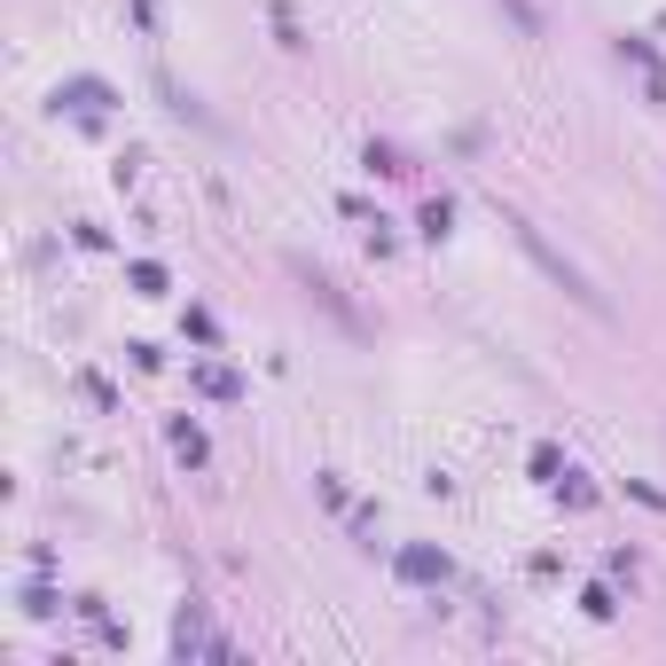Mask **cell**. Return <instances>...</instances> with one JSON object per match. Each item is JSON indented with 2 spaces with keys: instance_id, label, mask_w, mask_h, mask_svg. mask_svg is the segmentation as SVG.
I'll list each match as a JSON object with an SVG mask.
<instances>
[{
  "instance_id": "cell-1",
  "label": "cell",
  "mask_w": 666,
  "mask_h": 666,
  "mask_svg": "<svg viewBox=\"0 0 666 666\" xmlns=\"http://www.w3.org/2000/svg\"><path fill=\"white\" fill-rule=\"evenodd\" d=\"M502 227L517 235V244H526V259H534V267H541V274L557 282V291H564V299H573V306H588V314H611V299H604V291H596V282H588V274H581L573 259H564V252L549 244V235H541L534 220H517V212H502Z\"/></svg>"
},
{
  "instance_id": "cell-2",
  "label": "cell",
  "mask_w": 666,
  "mask_h": 666,
  "mask_svg": "<svg viewBox=\"0 0 666 666\" xmlns=\"http://www.w3.org/2000/svg\"><path fill=\"white\" fill-rule=\"evenodd\" d=\"M400 573H408V581H447V557L423 549V541H408V549H400Z\"/></svg>"
},
{
  "instance_id": "cell-3",
  "label": "cell",
  "mask_w": 666,
  "mask_h": 666,
  "mask_svg": "<svg viewBox=\"0 0 666 666\" xmlns=\"http://www.w3.org/2000/svg\"><path fill=\"white\" fill-rule=\"evenodd\" d=\"M71 103H79V110H103V103H110V86H103V79H79V86H71Z\"/></svg>"
},
{
  "instance_id": "cell-4",
  "label": "cell",
  "mask_w": 666,
  "mask_h": 666,
  "mask_svg": "<svg viewBox=\"0 0 666 666\" xmlns=\"http://www.w3.org/2000/svg\"><path fill=\"white\" fill-rule=\"evenodd\" d=\"M173 447H180L188 463H205V432H197V423H173Z\"/></svg>"
},
{
  "instance_id": "cell-5",
  "label": "cell",
  "mask_w": 666,
  "mask_h": 666,
  "mask_svg": "<svg viewBox=\"0 0 666 666\" xmlns=\"http://www.w3.org/2000/svg\"><path fill=\"white\" fill-rule=\"evenodd\" d=\"M447 220H455V212H447V197H440V205H423V235H432V244L447 235Z\"/></svg>"
},
{
  "instance_id": "cell-6",
  "label": "cell",
  "mask_w": 666,
  "mask_h": 666,
  "mask_svg": "<svg viewBox=\"0 0 666 666\" xmlns=\"http://www.w3.org/2000/svg\"><path fill=\"white\" fill-rule=\"evenodd\" d=\"M502 9L517 16V32H541V9H534V0H502Z\"/></svg>"
}]
</instances>
